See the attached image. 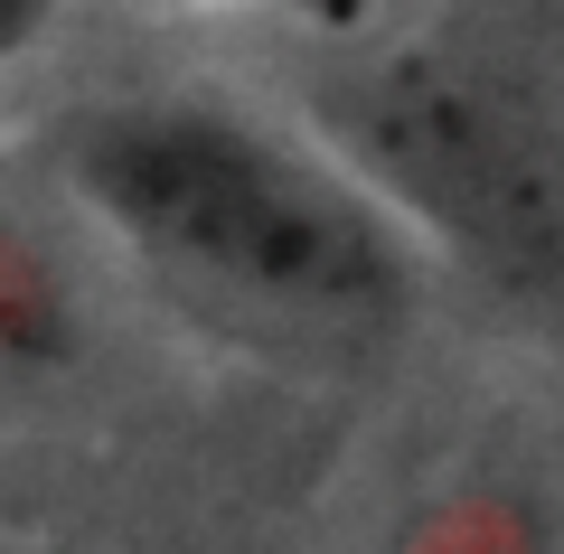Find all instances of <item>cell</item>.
<instances>
[{
  "label": "cell",
  "instance_id": "6",
  "mask_svg": "<svg viewBox=\"0 0 564 554\" xmlns=\"http://www.w3.org/2000/svg\"><path fill=\"white\" fill-rule=\"evenodd\" d=\"M292 10H302V20H321V29H348L367 0H292Z\"/></svg>",
  "mask_w": 564,
  "mask_h": 554
},
{
  "label": "cell",
  "instance_id": "3",
  "mask_svg": "<svg viewBox=\"0 0 564 554\" xmlns=\"http://www.w3.org/2000/svg\"><path fill=\"white\" fill-rule=\"evenodd\" d=\"M66 348H76V282L20 217H0V385L57 367Z\"/></svg>",
  "mask_w": 564,
  "mask_h": 554
},
{
  "label": "cell",
  "instance_id": "4",
  "mask_svg": "<svg viewBox=\"0 0 564 554\" xmlns=\"http://www.w3.org/2000/svg\"><path fill=\"white\" fill-rule=\"evenodd\" d=\"M386 554H545V535H536V517H527L518 498L462 489V498H443V508H423Z\"/></svg>",
  "mask_w": 564,
  "mask_h": 554
},
{
  "label": "cell",
  "instance_id": "5",
  "mask_svg": "<svg viewBox=\"0 0 564 554\" xmlns=\"http://www.w3.org/2000/svg\"><path fill=\"white\" fill-rule=\"evenodd\" d=\"M47 20H57V0H0V66H20L47 39Z\"/></svg>",
  "mask_w": 564,
  "mask_h": 554
},
{
  "label": "cell",
  "instance_id": "2",
  "mask_svg": "<svg viewBox=\"0 0 564 554\" xmlns=\"http://www.w3.org/2000/svg\"><path fill=\"white\" fill-rule=\"evenodd\" d=\"M358 113V160L348 170L377 188L386 207L433 217L452 245L489 263V273H555V188H545L536 151L508 132V113L452 66H386L348 95Z\"/></svg>",
  "mask_w": 564,
  "mask_h": 554
},
{
  "label": "cell",
  "instance_id": "1",
  "mask_svg": "<svg viewBox=\"0 0 564 554\" xmlns=\"http://www.w3.org/2000/svg\"><path fill=\"white\" fill-rule=\"evenodd\" d=\"M66 188L180 319L273 367H377L423 311L414 226L339 151L207 85L85 104Z\"/></svg>",
  "mask_w": 564,
  "mask_h": 554
}]
</instances>
